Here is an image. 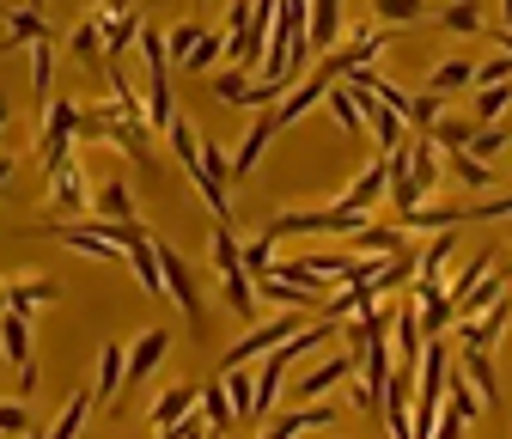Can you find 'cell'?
Listing matches in <instances>:
<instances>
[{
    "label": "cell",
    "instance_id": "cell-1",
    "mask_svg": "<svg viewBox=\"0 0 512 439\" xmlns=\"http://www.w3.org/2000/svg\"><path fill=\"white\" fill-rule=\"evenodd\" d=\"M366 220H372V214L342 208V202H336V208H299V214H275V220H269V238H275V244H281V238H324V232H330V238H336V232L354 238Z\"/></svg>",
    "mask_w": 512,
    "mask_h": 439
},
{
    "label": "cell",
    "instance_id": "cell-2",
    "mask_svg": "<svg viewBox=\"0 0 512 439\" xmlns=\"http://www.w3.org/2000/svg\"><path fill=\"white\" fill-rule=\"evenodd\" d=\"M153 244H159V269H165V299H171V305L183 311V324L202 336V330H208V305H202L196 269H189V263H183V250H171L165 238H153Z\"/></svg>",
    "mask_w": 512,
    "mask_h": 439
},
{
    "label": "cell",
    "instance_id": "cell-3",
    "mask_svg": "<svg viewBox=\"0 0 512 439\" xmlns=\"http://www.w3.org/2000/svg\"><path fill=\"white\" fill-rule=\"evenodd\" d=\"M80 116H86V104H80V98H49V104H43V141H37L43 171H55V165H68V159H74Z\"/></svg>",
    "mask_w": 512,
    "mask_h": 439
},
{
    "label": "cell",
    "instance_id": "cell-4",
    "mask_svg": "<svg viewBox=\"0 0 512 439\" xmlns=\"http://www.w3.org/2000/svg\"><path fill=\"white\" fill-rule=\"evenodd\" d=\"M287 336H299V311H275V318H256L226 354H220V372L226 366H250V360H263V354H275Z\"/></svg>",
    "mask_w": 512,
    "mask_h": 439
},
{
    "label": "cell",
    "instance_id": "cell-5",
    "mask_svg": "<svg viewBox=\"0 0 512 439\" xmlns=\"http://www.w3.org/2000/svg\"><path fill=\"white\" fill-rule=\"evenodd\" d=\"M49 177V220H92V177L80 171V159H68V165H55V171H43Z\"/></svg>",
    "mask_w": 512,
    "mask_h": 439
},
{
    "label": "cell",
    "instance_id": "cell-6",
    "mask_svg": "<svg viewBox=\"0 0 512 439\" xmlns=\"http://www.w3.org/2000/svg\"><path fill=\"white\" fill-rule=\"evenodd\" d=\"M0 360L19 372V391H37V354H31V311H0Z\"/></svg>",
    "mask_w": 512,
    "mask_h": 439
},
{
    "label": "cell",
    "instance_id": "cell-7",
    "mask_svg": "<svg viewBox=\"0 0 512 439\" xmlns=\"http://www.w3.org/2000/svg\"><path fill=\"white\" fill-rule=\"evenodd\" d=\"M354 372H360V354H354V348H342V354H330V360H317V366L305 372V379L293 385V397H299V403H317V397H324V391L348 385Z\"/></svg>",
    "mask_w": 512,
    "mask_h": 439
},
{
    "label": "cell",
    "instance_id": "cell-8",
    "mask_svg": "<svg viewBox=\"0 0 512 439\" xmlns=\"http://www.w3.org/2000/svg\"><path fill=\"white\" fill-rule=\"evenodd\" d=\"M506 324H512V299H500V305L476 311V318H458L452 330H458V348H482V354H494V348H500V336H506Z\"/></svg>",
    "mask_w": 512,
    "mask_h": 439
},
{
    "label": "cell",
    "instance_id": "cell-9",
    "mask_svg": "<svg viewBox=\"0 0 512 439\" xmlns=\"http://www.w3.org/2000/svg\"><path fill=\"white\" fill-rule=\"evenodd\" d=\"M55 299H61L55 275H7L0 281V311H37V305H55Z\"/></svg>",
    "mask_w": 512,
    "mask_h": 439
},
{
    "label": "cell",
    "instance_id": "cell-10",
    "mask_svg": "<svg viewBox=\"0 0 512 439\" xmlns=\"http://www.w3.org/2000/svg\"><path fill=\"white\" fill-rule=\"evenodd\" d=\"M330 80H336L330 68H317V74H305L299 86H287V92H281V104L269 110V116H275V129H293V122H299V116H305L311 104H324V92H330Z\"/></svg>",
    "mask_w": 512,
    "mask_h": 439
},
{
    "label": "cell",
    "instance_id": "cell-11",
    "mask_svg": "<svg viewBox=\"0 0 512 439\" xmlns=\"http://www.w3.org/2000/svg\"><path fill=\"white\" fill-rule=\"evenodd\" d=\"M275 135H281V129H275V116H269V110H256V116H250V129H244L238 147H232V177H250L256 165H263V153H269Z\"/></svg>",
    "mask_w": 512,
    "mask_h": 439
},
{
    "label": "cell",
    "instance_id": "cell-12",
    "mask_svg": "<svg viewBox=\"0 0 512 439\" xmlns=\"http://www.w3.org/2000/svg\"><path fill=\"white\" fill-rule=\"evenodd\" d=\"M122 385H128V348H122V342H104V348H98V372H92V397H98L104 409H116Z\"/></svg>",
    "mask_w": 512,
    "mask_h": 439
},
{
    "label": "cell",
    "instance_id": "cell-13",
    "mask_svg": "<svg viewBox=\"0 0 512 439\" xmlns=\"http://www.w3.org/2000/svg\"><path fill=\"white\" fill-rule=\"evenodd\" d=\"M165 354H171V330H141L135 342H128V385H141V379H153V372L165 366Z\"/></svg>",
    "mask_w": 512,
    "mask_h": 439
},
{
    "label": "cell",
    "instance_id": "cell-14",
    "mask_svg": "<svg viewBox=\"0 0 512 439\" xmlns=\"http://www.w3.org/2000/svg\"><path fill=\"white\" fill-rule=\"evenodd\" d=\"M384 190H391V165H384V153L348 183V190H342V208H360V214H372L378 202H384Z\"/></svg>",
    "mask_w": 512,
    "mask_h": 439
},
{
    "label": "cell",
    "instance_id": "cell-15",
    "mask_svg": "<svg viewBox=\"0 0 512 439\" xmlns=\"http://www.w3.org/2000/svg\"><path fill=\"white\" fill-rule=\"evenodd\" d=\"M287 354L275 348V354H263V360H256V421H263L275 403H281V385H287Z\"/></svg>",
    "mask_w": 512,
    "mask_h": 439
},
{
    "label": "cell",
    "instance_id": "cell-16",
    "mask_svg": "<svg viewBox=\"0 0 512 439\" xmlns=\"http://www.w3.org/2000/svg\"><path fill=\"white\" fill-rule=\"evenodd\" d=\"M452 250H458V226L452 232H427V244H415V281H439L445 263H452Z\"/></svg>",
    "mask_w": 512,
    "mask_h": 439
},
{
    "label": "cell",
    "instance_id": "cell-17",
    "mask_svg": "<svg viewBox=\"0 0 512 439\" xmlns=\"http://www.w3.org/2000/svg\"><path fill=\"white\" fill-rule=\"evenodd\" d=\"M92 220H135V190H128V177H104L92 190Z\"/></svg>",
    "mask_w": 512,
    "mask_h": 439
},
{
    "label": "cell",
    "instance_id": "cell-18",
    "mask_svg": "<svg viewBox=\"0 0 512 439\" xmlns=\"http://www.w3.org/2000/svg\"><path fill=\"white\" fill-rule=\"evenodd\" d=\"M458 366H464V379L476 385V397L494 409V403H500V372H494V354H482V348H458Z\"/></svg>",
    "mask_w": 512,
    "mask_h": 439
},
{
    "label": "cell",
    "instance_id": "cell-19",
    "mask_svg": "<svg viewBox=\"0 0 512 439\" xmlns=\"http://www.w3.org/2000/svg\"><path fill=\"white\" fill-rule=\"evenodd\" d=\"M354 250L384 263V257H397V250H409V232H403V226H372V220H366V226L354 232Z\"/></svg>",
    "mask_w": 512,
    "mask_h": 439
},
{
    "label": "cell",
    "instance_id": "cell-20",
    "mask_svg": "<svg viewBox=\"0 0 512 439\" xmlns=\"http://www.w3.org/2000/svg\"><path fill=\"white\" fill-rule=\"evenodd\" d=\"M128 269H135V281H141L153 299H165V269H159V244H153V232H147L141 244H128Z\"/></svg>",
    "mask_w": 512,
    "mask_h": 439
},
{
    "label": "cell",
    "instance_id": "cell-21",
    "mask_svg": "<svg viewBox=\"0 0 512 439\" xmlns=\"http://www.w3.org/2000/svg\"><path fill=\"white\" fill-rule=\"evenodd\" d=\"M92 385L86 391H68V403H61V415L49 421V439H80V427H86V415H92Z\"/></svg>",
    "mask_w": 512,
    "mask_h": 439
},
{
    "label": "cell",
    "instance_id": "cell-22",
    "mask_svg": "<svg viewBox=\"0 0 512 439\" xmlns=\"http://www.w3.org/2000/svg\"><path fill=\"white\" fill-rule=\"evenodd\" d=\"M421 348H427V330H421V311H415V299L397 311V360L403 366H421Z\"/></svg>",
    "mask_w": 512,
    "mask_h": 439
},
{
    "label": "cell",
    "instance_id": "cell-23",
    "mask_svg": "<svg viewBox=\"0 0 512 439\" xmlns=\"http://www.w3.org/2000/svg\"><path fill=\"white\" fill-rule=\"evenodd\" d=\"M476 129H482V122H464V116H439L433 129H427V141H433L439 153H470Z\"/></svg>",
    "mask_w": 512,
    "mask_h": 439
},
{
    "label": "cell",
    "instance_id": "cell-24",
    "mask_svg": "<svg viewBox=\"0 0 512 439\" xmlns=\"http://www.w3.org/2000/svg\"><path fill=\"white\" fill-rule=\"evenodd\" d=\"M458 86H476V55H452V61H439V68L427 74V92H458Z\"/></svg>",
    "mask_w": 512,
    "mask_h": 439
},
{
    "label": "cell",
    "instance_id": "cell-25",
    "mask_svg": "<svg viewBox=\"0 0 512 439\" xmlns=\"http://www.w3.org/2000/svg\"><path fill=\"white\" fill-rule=\"evenodd\" d=\"M68 55L80 61V68L104 74V31H98L92 19H80V25H74V37H68Z\"/></svg>",
    "mask_w": 512,
    "mask_h": 439
},
{
    "label": "cell",
    "instance_id": "cell-26",
    "mask_svg": "<svg viewBox=\"0 0 512 439\" xmlns=\"http://www.w3.org/2000/svg\"><path fill=\"white\" fill-rule=\"evenodd\" d=\"M324 104H330V116L342 122V129L354 135V129H366V110H360V92L348 86V80H330V92H324Z\"/></svg>",
    "mask_w": 512,
    "mask_h": 439
},
{
    "label": "cell",
    "instance_id": "cell-27",
    "mask_svg": "<svg viewBox=\"0 0 512 439\" xmlns=\"http://www.w3.org/2000/svg\"><path fill=\"white\" fill-rule=\"evenodd\" d=\"M220 379H226V397H232L238 421H256V372L250 366H226Z\"/></svg>",
    "mask_w": 512,
    "mask_h": 439
},
{
    "label": "cell",
    "instance_id": "cell-28",
    "mask_svg": "<svg viewBox=\"0 0 512 439\" xmlns=\"http://www.w3.org/2000/svg\"><path fill=\"white\" fill-rule=\"evenodd\" d=\"M25 61H31V92H37V104H49V74H55V37H37V43H25Z\"/></svg>",
    "mask_w": 512,
    "mask_h": 439
},
{
    "label": "cell",
    "instance_id": "cell-29",
    "mask_svg": "<svg viewBox=\"0 0 512 439\" xmlns=\"http://www.w3.org/2000/svg\"><path fill=\"white\" fill-rule=\"evenodd\" d=\"M196 397H202L196 385H165V391H159V403H153V427H171V421H183L189 409H196Z\"/></svg>",
    "mask_w": 512,
    "mask_h": 439
},
{
    "label": "cell",
    "instance_id": "cell-30",
    "mask_svg": "<svg viewBox=\"0 0 512 439\" xmlns=\"http://www.w3.org/2000/svg\"><path fill=\"white\" fill-rule=\"evenodd\" d=\"M202 421L214 427V439L238 421V409H232V397H226V379H214V385H202Z\"/></svg>",
    "mask_w": 512,
    "mask_h": 439
},
{
    "label": "cell",
    "instance_id": "cell-31",
    "mask_svg": "<svg viewBox=\"0 0 512 439\" xmlns=\"http://www.w3.org/2000/svg\"><path fill=\"white\" fill-rule=\"evenodd\" d=\"M409 177L433 196V183H439V147H433L427 135H415V141H409Z\"/></svg>",
    "mask_w": 512,
    "mask_h": 439
},
{
    "label": "cell",
    "instance_id": "cell-32",
    "mask_svg": "<svg viewBox=\"0 0 512 439\" xmlns=\"http://www.w3.org/2000/svg\"><path fill=\"white\" fill-rule=\"evenodd\" d=\"M427 19V0H372V25H421Z\"/></svg>",
    "mask_w": 512,
    "mask_h": 439
},
{
    "label": "cell",
    "instance_id": "cell-33",
    "mask_svg": "<svg viewBox=\"0 0 512 439\" xmlns=\"http://www.w3.org/2000/svg\"><path fill=\"white\" fill-rule=\"evenodd\" d=\"M439 25H445V31H458V37H482V31H488V19H482L476 0H452V7L439 13Z\"/></svg>",
    "mask_w": 512,
    "mask_h": 439
},
{
    "label": "cell",
    "instance_id": "cell-34",
    "mask_svg": "<svg viewBox=\"0 0 512 439\" xmlns=\"http://www.w3.org/2000/svg\"><path fill=\"white\" fill-rule=\"evenodd\" d=\"M445 397H452V415H464V421H476L488 403L476 397V385L464 379V366H452V379H445Z\"/></svg>",
    "mask_w": 512,
    "mask_h": 439
},
{
    "label": "cell",
    "instance_id": "cell-35",
    "mask_svg": "<svg viewBox=\"0 0 512 439\" xmlns=\"http://www.w3.org/2000/svg\"><path fill=\"white\" fill-rule=\"evenodd\" d=\"M439 116H445V98H439V92H415V98H409V110H403V122H409L415 135H427Z\"/></svg>",
    "mask_w": 512,
    "mask_h": 439
},
{
    "label": "cell",
    "instance_id": "cell-36",
    "mask_svg": "<svg viewBox=\"0 0 512 439\" xmlns=\"http://www.w3.org/2000/svg\"><path fill=\"white\" fill-rule=\"evenodd\" d=\"M196 43H202V25H196V19H183V25H171V31H165V49H171V68H183V61L196 55Z\"/></svg>",
    "mask_w": 512,
    "mask_h": 439
},
{
    "label": "cell",
    "instance_id": "cell-37",
    "mask_svg": "<svg viewBox=\"0 0 512 439\" xmlns=\"http://www.w3.org/2000/svg\"><path fill=\"white\" fill-rule=\"evenodd\" d=\"M37 37H49V25H43V13H37V7H19V13L7 19V43L19 49V43H37Z\"/></svg>",
    "mask_w": 512,
    "mask_h": 439
},
{
    "label": "cell",
    "instance_id": "cell-38",
    "mask_svg": "<svg viewBox=\"0 0 512 439\" xmlns=\"http://www.w3.org/2000/svg\"><path fill=\"white\" fill-rule=\"evenodd\" d=\"M445 159H452V177L464 183V190H488V183H494V171L476 153H445Z\"/></svg>",
    "mask_w": 512,
    "mask_h": 439
},
{
    "label": "cell",
    "instance_id": "cell-39",
    "mask_svg": "<svg viewBox=\"0 0 512 439\" xmlns=\"http://www.w3.org/2000/svg\"><path fill=\"white\" fill-rule=\"evenodd\" d=\"M488 269H494V250H476V257H470V263H464L452 281H445V293H452V299H464V293H470V287H476Z\"/></svg>",
    "mask_w": 512,
    "mask_h": 439
},
{
    "label": "cell",
    "instance_id": "cell-40",
    "mask_svg": "<svg viewBox=\"0 0 512 439\" xmlns=\"http://www.w3.org/2000/svg\"><path fill=\"white\" fill-rule=\"evenodd\" d=\"M226 55V31L214 25V31H202V43H196V55L183 61V74H202V68H214V61Z\"/></svg>",
    "mask_w": 512,
    "mask_h": 439
},
{
    "label": "cell",
    "instance_id": "cell-41",
    "mask_svg": "<svg viewBox=\"0 0 512 439\" xmlns=\"http://www.w3.org/2000/svg\"><path fill=\"white\" fill-rule=\"evenodd\" d=\"M512 104V80L506 86H476V122H500Z\"/></svg>",
    "mask_w": 512,
    "mask_h": 439
},
{
    "label": "cell",
    "instance_id": "cell-42",
    "mask_svg": "<svg viewBox=\"0 0 512 439\" xmlns=\"http://www.w3.org/2000/svg\"><path fill=\"white\" fill-rule=\"evenodd\" d=\"M512 147V135L500 129V122H482V129H476V141H470V153L482 159V165H494V153H506Z\"/></svg>",
    "mask_w": 512,
    "mask_h": 439
},
{
    "label": "cell",
    "instance_id": "cell-43",
    "mask_svg": "<svg viewBox=\"0 0 512 439\" xmlns=\"http://www.w3.org/2000/svg\"><path fill=\"white\" fill-rule=\"evenodd\" d=\"M384 196L397 202V214H409V208H421V202H427V190H421V183H415L409 171H397V177H391V190H384Z\"/></svg>",
    "mask_w": 512,
    "mask_h": 439
},
{
    "label": "cell",
    "instance_id": "cell-44",
    "mask_svg": "<svg viewBox=\"0 0 512 439\" xmlns=\"http://www.w3.org/2000/svg\"><path fill=\"white\" fill-rule=\"evenodd\" d=\"M214 98H220V104H244V98H250V74H244V68L214 74Z\"/></svg>",
    "mask_w": 512,
    "mask_h": 439
},
{
    "label": "cell",
    "instance_id": "cell-45",
    "mask_svg": "<svg viewBox=\"0 0 512 439\" xmlns=\"http://www.w3.org/2000/svg\"><path fill=\"white\" fill-rule=\"evenodd\" d=\"M244 269H250V275H269V269H275V238H269V232L244 244Z\"/></svg>",
    "mask_w": 512,
    "mask_h": 439
},
{
    "label": "cell",
    "instance_id": "cell-46",
    "mask_svg": "<svg viewBox=\"0 0 512 439\" xmlns=\"http://www.w3.org/2000/svg\"><path fill=\"white\" fill-rule=\"evenodd\" d=\"M512 80V55L500 49V55H488V61H476V86H506Z\"/></svg>",
    "mask_w": 512,
    "mask_h": 439
},
{
    "label": "cell",
    "instance_id": "cell-47",
    "mask_svg": "<svg viewBox=\"0 0 512 439\" xmlns=\"http://www.w3.org/2000/svg\"><path fill=\"white\" fill-rule=\"evenodd\" d=\"M37 421H31V409L25 403H0V433H13V439H25Z\"/></svg>",
    "mask_w": 512,
    "mask_h": 439
},
{
    "label": "cell",
    "instance_id": "cell-48",
    "mask_svg": "<svg viewBox=\"0 0 512 439\" xmlns=\"http://www.w3.org/2000/svg\"><path fill=\"white\" fill-rule=\"evenodd\" d=\"M464 415H452V409H439V421H433V439H464Z\"/></svg>",
    "mask_w": 512,
    "mask_h": 439
},
{
    "label": "cell",
    "instance_id": "cell-49",
    "mask_svg": "<svg viewBox=\"0 0 512 439\" xmlns=\"http://www.w3.org/2000/svg\"><path fill=\"white\" fill-rule=\"evenodd\" d=\"M13 171H19V165H13V153H7V159H0V190L13 183Z\"/></svg>",
    "mask_w": 512,
    "mask_h": 439
},
{
    "label": "cell",
    "instance_id": "cell-50",
    "mask_svg": "<svg viewBox=\"0 0 512 439\" xmlns=\"http://www.w3.org/2000/svg\"><path fill=\"white\" fill-rule=\"evenodd\" d=\"M7 122H13V98H7V92H0V129H7Z\"/></svg>",
    "mask_w": 512,
    "mask_h": 439
},
{
    "label": "cell",
    "instance_id": "cell-51",
    "mask_svg": "<svg viewBox=\"0 0 512 439\" xmlns=\"http://www.w3.org/2000/svg\"><path fill=\"white\" fill-rule=\"evenodd\" d=\"M25 439H49V427H31V433H25Z\"/></svg>",
    "mask_w": 512,
    "mask_h": 439
},
{
    "label": "cell",
    "instance_id": "cell-52",
    "mask_svg": "<svg viewBox=\"0 0 512 439\" xmlns=\"http://www.w3.org/2000/svg\"><path fill=\"white\" fill-rule=\"evenodd\" d=\"M7 49H13V43H0V55H7Z\"/></svg>",
    "mask_w": 512,
    "mask_h": 439
},
{
    "label": "cell",
    "instance_id": "cell-53",
    "mask_svg": "<svg viewBox=\"0 0 512 439\" xmlns=\"http://www.w3.org/2000/svg\"><path fill=\"white\" fill-rule=\"evenodd\" d=\"M208 439H214V433H208Z\"/></svg>",
    "mask_w": 512,
    "mask_h": 439
}]
</instances>
